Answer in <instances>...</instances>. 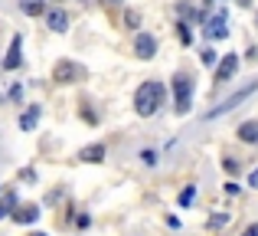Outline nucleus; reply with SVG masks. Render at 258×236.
<instances>
[{
    "label": "nucleus",
    "instance_id": "obj_1",
    "mask_svg": "<svg viewBox=\"0 0 258 236\" xmlns=\"http://www.w3.org/2000/svg\"><path fill=\"white\" fill-rule=\"evenodd\" d=\"M164 99H167V89L160 82H154V79H147V82H141L138 92H134V112H138L141 118H151V115H157Z\"/></svg>",
    "mask_w": 258,
    "mask_h": 236
},
{
    "label": "nucleus",
    "instance_id": "obj_2",
    "mask_svg": "<svg viewBox=\"0 0 258 236\" xmlns=\"http://www.w3.org/2000/svg\"><path fill=\"white\" fill-rule=\"evenodd\" d=\"M173 109H176V115H186L193 109V79L186 72L173 76Z\"/></svg>",
    "mask_w": 258,
    "mask_h": 236
},
{
    "label": "nucleus",
    "instance_id": "obj_3",
    "mask_svg": "<svg viewBox=\"0 0 258 236\" xmlns=\"http://www.w3.org/2000/svg\"><path fill=\"white\" fill-rule=\"evenodd\" d=\"M255 92H258V82H248V85H245V89H239V92H232V96H229V99H226V102H219V105H216V109H209V112H206V121H216V118H222V115H229V112H232V109H239V105H242V102H245V99H252V96H255Z\"/></svg>",
    "mask_w": 258,
    "mask_h": 236
},
{
    "label": "nucleus",
    "instance_id": "obj_4",
    "mask_svg": "<svg viewBox=\"0 0 258 236\" xmlns=\"http://www.w3.org/2000/svg\"><path fill=\"white\" fill-rule=\"evenodd\" d=\"M52 79L56 82H79V79H85V66L72 63V59H59L52 66Z\"/></svg>",
    "mask_w": 258,
    "mask_h": 236
},
{
    "label": "nucleus",
    "instance_id": "obj_5",
    "mask_svg": "<svg viewBox=\"0 0 258 236\" xmlns=\"http://www.w3.org/2000/svg\"><path fill=\"white\" fill-rule=\"evenodd\" d=\"M203 36H206V39H213V43H216V39H226V36H229V26H226V10H216L213 17L206 20V26H203Z\"/></svg>",
    "mask_w": 258,
    "mask_h": 236
},
{
    "label": "nucleus",
    "instance_id": "obj_6",
    "mask_svg": "<svg viewBox=\"0 0 258 236\" xmlns=\"http://www.w3.org/2000/svg\"><path fill=\"white\" fill-rule=\"evenodd\" d=\"M239 69V53H226V56L216 63V82H229Z\"/></svg>",
    "mask_w": 258,
    "mask_h": 236
},
{
    "label": "nucleus",
    "instance_id": "obj_7",
    "mask_svg": "<svg viewBox=\"0 0 258 236\" xmlns=\"http://www.w3.org/2000/svg\"><path fill=\"white\" fill-rule=\"evenodd\" d=\"M20 66H23V36H13L10 50H7V56H4V69L13 72V69H20Z\"/></svg>",
    "mask_w": 258,
    "mask_h": 236
},
{
    "label": "nucleus",
    "instance_id": "obj_8",
    "mask_svg": "<svg viewBox=\"0 0 258 236\" xmlns=\"http://www.w3.org/2000/svg\"><path fill=\"white\" fill-rule=\"evenodd\" d=\"M134 53H138V59H154L157 39H154L151 33H134Z\"/></svg>",
    "mask_w": 258,
    "mask_h": 236
},
{
    "label": "nucleus",
    "instance_id": "obj_9",
    "mask_svg": "<svg viewBox=\"0 0 258 236\" xmlns=\"http://www.w3.org/2000/svg\"><path fill=\"white\" fill-rule=\"evenodd\" d=\"M39 115H43V109H39V105H30V109H23L20 112V131H33V128L39 125Z\"/></svg>",
    "mask_w": 258,
    "mask_h": 236
},
{
    "label": "nucleus",
    "instance_id": "obj_10",
    "mask_svg": "<svg viewBox=\"0 0 258 236\" xmlns=\"http://www.w3.org/2000/svg\"><path fill=\"white\" fill-rule=\"evenodd\" d=\"M46 23H49V30H52V33H66V30H69V13L56 7V10L46 13Z\"/></svg>",
    "mask_w": 258,
    "mask_h": 236
},
{
    "label": "nucleus",
    "instance_id": "obj_11",
    "mask_svg": "<svg viewBox=\"0 0 258 236\" xmlns=\"http://www.w3.org/2000/svg\"><path fill=\"white\" fill-rule=\"evenodd\" d=\"M36 220H39V207L36 204L13 210V223H20V226H30V223H36Z\"/></svg>",
    "mask_w": 258,
    "mask_h": 236
},
{
    "label": "nucleus",
    "instance_id": "obj_12",
    "mask_svg": "<svg viewBox=\"0 0 258 236\" xmlns=\"http://www.w3.org/2000/svg\"><path fill=\"white\" fill-rule=\"evenodd\" d=\"M105 145H88V148H82L79 151V161H85V164H101L105 161Z\"/></svg>",
    "mask_w": 258,
    "mask_h": 236
},
{
    "label": "nucleus",
    "instance_id": "obj_13",
    "mask_svg": "<svg viewBox=\"0 0 258 236\" xmlns=\"http://www.w3.org/2000/svg\"><path fill=\"white\" fill-rule=\"evenodd\" d=\"M239 141H245V145H258V121H245V125H239Z\"/></svg>",
    "mask_w": 258,
    "mask_h": 236
},
{
    "label": "nucleus",
    "instance_id": "obj_14",
    "mask_svg": "<svg viewBox=\"0 0 258 236\" xmlns=\"http://www.w3.org/2000/svg\"><path fill=\"white\" fill-rule=\"evenodd\" d=\"M20 10H23L26 17H39V13L46 10V4L43 0H20Z\"/></svg>",
    "mask_w": 258,
    "mask_h": 236
},
{
    "label": "nucleus",
    "instance_id": "obj_15",
    "mask_svg": "<svg viewBox=\"0 0 258 236\" xmlns=\"http://www.w3.org/2000/svg\"><path fill=\"white\" fill-rule=\"evenodd\" d=\"M193 200H196V184H186V187L180 191V197H176V204L186 210V207H193Z\"/></svg>",
    "mask_w": 258,
    "mask_h": 236
},
{
    "label": "nucleus",
    "instance_id": "obj_16",
    "mask_svg": "<svg viewBox=\"0 0 258 236\" xmlns=\"http://www.w3.org/2000/svg\"><path fill=\"white\" fill-rule=\"evenodd\" d=\"M176 36H180V43H183V46L193 43V30H189L186 20H180V23H176Z\"/></svg>",
    "mask_w": 258,
    "mask_h": 236
},
{
    "label": "nucleus",
    "instance_id": "obj_17",
    "mask_svg": "<svg viewBox=\"0 0 258 236\" xmlns=\"http://www.w3.org/2000/svg\"><path fill=\"white\" fill-rule=\"evenodd\" d=\"M141 161H144L147 167H157V151H154V148H144V151H141Z\"/></svg>",
    "mask_w": 258,
    "mask_h": 236
},
{
    "label": "nucleus",
    "instance_id": "obj_18",
    "mask_svg": "<svg viewBox=\"0 0 258 236\" xmlns=\"http://www.w3.org/2000/svg\"><path fill=\"white\" fill-rule=\"evenodd\" d=\"M203 66H216V50H213V46H209V50H203Z\"/></svg>",
    "mask_w": 258,
    "mask_h": 236
},
{
    "label": "nucleus",
    "instance_id": "obj_19",
    "mask_svg": "<svg viewBox=\"0 0 258 236\" xmlns=\"http://www.w3.org/2000/svg\"><path fill=\"white\" fill-rule=\"evenodd\" d=\"M222 167H226L229 174H239V161H235V158H226V161H222Z\"/></svg>",
    "mask_w": 258,
    "mask_h": 236
},
{
    "label": "nucleus",
    "instance_id": "obj_20",
    "mask_svg": "<svg viewBox=\"0 0 258 236\" xmlns=\"http://www.w3.org/2000/svg\"><path fill=\"white\" fill-rule=\"evenodd\" d=\"M226 223H229L226 213H216V217H209V226H226Z\"/></svg>",
    "mask_w": 258,
    "mask_h": 236
},
{
    "label": "nucleus",
    "instance_id": "obj_21",
    "mask_svg": "<svg viewBox=\"0 0 258 236\" xmlns=\"http://www.w3.org/2000/svg\"><path fill=\"white\" fill-rule=\"evenodd\" d=\"M124 23H127V26H131V30H134V26L141 23V17H138V13H127V17H124Z\"/></svg>",
    "mask_w": 258,
    "mask_h": 236
},
{
    "label": "nucleus",
    "instance_id": "obj_22",
    "mask_svg": "<svg viewBox=\"0 0 258 236\" xmlns=\"http://www.w3.org/2000/svg\"><path fill=\"white\" fill-rule=\"evenodd\" d=\"M10 99H13V102H20V99H23V89H20V85H13V89H10Z\"/></svg>",
    "mask_w": 258,
    "mask_h": 236
},
{
    "label": "nucleus",
    "instance_id": "obj_23",
    "mask_svg": "<svg viewBox=\"0 0 258 236\" xmlns=\"http://www.w3.org/2000/svg\"><path fill=\"white\" fill-rule=\"evenodd\" d=\"M248 184H252V187H255V191H258V167H255V171H252V174H248Z\"/></svg>",
    "mask_w": 258,
    "mask_h": 236
},
{
    "label": "nucleus",
    "instance_id": "obj_24",
    "mask_svg": "<svg viewBox=\"0 0 258 236\" xmlns=\"http://www.w3.org/2000/svg\"><path fill=\"white\" fill-rule=\"evenodd\" d=\"M242 236H258V223H252V226H245V233Z\"/></svg>",
    "mask_w": 258,
    "mask_h": 236
},
{
    "label": "nucleus",
    "instance_id": "obj_25",
    "mask_svg": "<svg viewBox=\"0 0 258 236\" xmlns=\"http://www.w3.org/2000/svg\"><path fill=\"white\" fill-rule=\"evenodd\" d=\"M105 4H121V0H105Z\"/></svg>",
    "mask_w": 258,
    "mask_h": 236
},
{
    "label": "nucleus",
    "instance_id": "obj_26",
    "mask_svg": "<svg viewBox=\"0 0 258 236\" xmlns=\"http://www.w3.org/2000/svg\"><path fill=\"white\" fill-rule=\"evenodd\" d=\"M30 236H46V233H30Z\"/></svg>",
    "mask_w": 258,
    "mask_h": 236
}]
</instances>
